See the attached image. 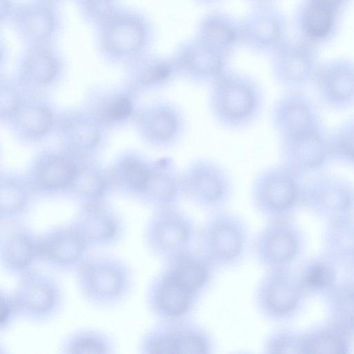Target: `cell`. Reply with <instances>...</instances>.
I'll return each instance as SVG.
<instances>
[{
    "label": "cell",
    "mask_w": 354,
    "mask_h": 354,
    "mask_svg": "<svg viewBox=\"0 0 354 354\" xmlns=\"http://www.w3.org/2000/svg\"><path fill=\"white\" fill-rule=\"evenodd\" d=\"M209 86L210 113L223 129H245L261 114L264 91L259 81L251 75L230 68Z\"/></svg>",
    "instance_id": "6da1fadb"
},
{
    "label": "cell",
    "mask_w": 354,
    "mask_h": 354,
    "mask_svg": "<svg viewBox=\"0 0 354 354\" xmlns=\"http://www.w3.org/2000/svg\"><path fill=\"white\" fill-rule=\"evenodd\" d=\"M95 45L106 59L132 62L152 51L156 29L144 10L124 5L94 30Z\"/></svg>",
    "instance_id": "7a4b0ae2"
},
{
    "label": "cell",
    "mask_w": 354,
    "mask_h": 354,
    "mask_svg": "<svg viewBox=\"0 0 354 354\" xmlns=\"http://www.w3.org/2000/svg\"><path fill=\"white\" fill-rule=\"evenodd\" d=\"M201 252L214 268L231 269L245 259L250 245V230L237 214L223 209L213 211L198 231Z\"/></svg>",
    "instance_id": "3957f363"
},
{
    "label": "cell",
    "mask_w": 354,
    "mask_h": 354,
    "mask_svg": "<svg viewBox=\"0 0 354 354\" xmlns=\"http://www.w3.org/2000/svg\"><path fill=\"white\" fill-rule=\"evenodd\" d=\"M303 181L281 162L262 169L252 183L253 207L268 221L290 218L302 205Z\"/></svg>",
    "instance_id": "277c9868"
},
{
    "label": "cell",
    "mask_w": 354,
    "mask_h": 354,
    "mask_svg": "<svg viewBox=\"0 0 354 354\" xmlns=\"http://www.w3.org/2000/svg\"><path fill=\"white\" fill-rule=\"evenodd\" d=\"M77 270L81 293L95 306H115L125 299L131 290V271L116 258L99 256L85 259Z\"/></svg>",
    "instance_id": "5b68a950"
},
{
    "label": "cell",
    "mask_w": 354,
    "mask_h": 354,
    "mask_svg": "<svg viewBox=\"0 0 354 354\" xmlns=\"http://www.w3.org/2000/svg\"><path fill=\"white\" fill-rule=\"evenodd\" d=\"M140 348L147 354H211L216 344L206 328L187 318L161 320L144 335Z\"/></svg>",
    "instance_id": "8992f818"
},
{
    "label": "cell",
    "mask_w": 354,
    "mask_h": 354,
    "mask_svg": "<svg viewBox=\"0 0 354 354\" xmlns=\"http://www.w3.org/2000/svg\"><path fill=\"white\" fill-rule=\"evenodd\" d=\"M185 197L208 210L223 209L232 199L234 183L228 170L209 158H196L182 170Z\"/></svg>",
    "instance_id": "52a82bcc"
},
{
    "label": "cell",
    "mask_w": 354,
    "mask_h": 354,
    "mask_svg": "<svg viewBox=\"0 0 354 354\" xmlns=\"http://www.w3.org/2000/svg\"><path fill=\"white\" fill-rule=\"evenodd\" d=\"M304 292L299 276L290 267L269 269L257 283L254 302L264 319L282 322L297 313Z\"/></svg>",
    "instance_id": "ba28073f"
},
{
    "label": "cell",
    "mask_w": 354,
    "mask_h": 354,
    "mask_svg": "<svg viewBox=\"0 0 354 354\" xmlns=\"http://www.w3.org/2000/svg\"><path fill=\"white\" fill-rule=\"evenodd\" d=\"M198 232L192 218L178 207L158 209L145 231L147 248L165 260L193 249Z\"/></svg>",
    "instance_id": "9c48e42d"
},
{
    "label": "cell",
    "mask_w": 354,
    "mask_h": 354,
    "mask_svg": "<svg viewBox=\"0 0 354 354\" xmlns=\"http://www.w3.org/2000/svg\"><path fill=\"white\" fill-rule=\"evenodd\" d=\"M319 50L296 36L289 37L269 55L274 80L284 90L313 85L322 62Z\"/></svg>",
    "instance_id": "30bf717a"
},
{
    "label": "cell",
    "mask_w": 354,
    "mask_h": 354,
    "mask_svg": "<svg viewBox=\"0 0 354 354\" xmlns=\"http://www.w3.org/2000/svg\"><path fill=\"white\" fill-rule=\"evenodd\" d=\"M302 205L330 221L353 216L354 183L323 171L311 175L303 181Z\"/></svg>",
    "instance_id": "8fae6325"
},
{
    "label": "cell",
    "mask_w": 354,
    "mask_h": 354,
    "mask_svg": "<svg viewBox=\"0 0 354 354\" xmlns=\"http://www.w3.org/2000/svg\"><path fill=\"white\" fill-rule=\"evenodd\" d=\"M61 3L23 0L10 26L24 46L57 44L64 29Z\"/></svg>",
    "instance_id": "7c38bea8"
},
{
    "label": "cell",
    "mask_w": 354,
    "mask_h": 354,
    "mask_svg": "<svg viewBox=\"0 0 354 354\" xmlns=\"http://www.w3.org/2000/svg\"><path fill=\"white\" fill-rule=\"evenodd\" d=\"M242 46L269 56L289 37L286 15L275 3L251 5L241 19Z\"/></svg>",
    "instance_id": "4fadbf2b"
},
{
    "label": "cell",
    "mask_w": 354,
    "mask_h": 354,
    "mask_svg": "<svg viewBox=\"0 0 354 354\" xmlns=\"http://www.w3.org/2000/svg\"><path fill=\"white\" fill-rule=\"evenodd\" d=\"M270 120L279 142L325 127L318 106L304 90H285L272 104Z\"/></svg>",
    "instance_id": "5bb4252c"
},
{
    "label": "cell",
    "mask_w": 354,
    "mask_h": 354,
    "mask_svg": "<svg viewBox=\"0 0 354 354\" xmlns=\"http://www.w3.org/2000/svg\"><path fill=\"white\" fill-rule=\"evenodd\" d=\"M178 77L194 84L209 85L230 68L231 57L194 35L179 41L171 55Z\"/></svg>",
    "instance_id": "9a60e30c"
},
{
    "label": "cell",
    "mask_w": 354,
    "mask_h": 354,
    "mask_svg": "<svg viewBox=\"0 0 354 354\" xmlns=\"http://www.w3.org/2000/svg\"><path fill=\"white\" fill-rule=\"evenodd\" d=\"M201 297L164 266L149 284L147 303L160 321L183 319L193 313Z\"/></svg>",
    "instance_id": "2e32d148"
},
{
    "label": "cell",
    "mask_w": 354,
    "mask_h": 354,
    "mask_svg": "<svg viewBox=\"0 0 354 354\" xmlns=\"http://www.w3.org/2000/svg\"><path fill=\"white\" fill-rule=\"evenodd\" d=\"M301 236L290 218L268 221L253 242L258 263L266 268L289 267L301 250Z\"/></svg>",
    "instance_id": "e0dca14e"
},
{
    "label": "cell",
    "mask_w": 354,
    "mask_h": 354,
    "mask_svg": "<svg viewBox=\"0 0 354 354\" xmlns=\"http://www.w3.org/2000/svg\"><path fill=\"white\" fill-rule=\"evenodd\" d=\"M12 297L19 315L37 322L53 317L63 303L59 283L49 275L32 271L21 276Z\"/></svg>",
    "instance_id": "ac0fdd59"
},
{
    "label": "cell",
    "mask_w": 354,
    "mask_h": 354,
    "mask_svg": "<svg viewBox=\"0 0 354 354\" xmlns=\"http://www.w3.org/2000/svg\"><path fill=\"white\" fill-rule=\"evenodd\" d=\"M320 103L333 111L354 106V60L336 57L322 62L313 83Z\"/></svg>",
    "instance_id": "d6986e66"
},
{
    "label": "cell",
    "mask_w": 354,
    "mask_h": 354,
    "mask_svg": "<svg viewBox=\"0 0 354 354\" xmlns=\"http://www.w3.org/2000/svg\"><path fill=\"white\" fill-rule=\"evenodd\" d=\"M281 162L301 177L323 171L333 160L326 127L295 139L280 141Z\"/></svg>",
    "instance_id": "ffe728a7"
},
{
    "label": "cell",
    "mask_w": 354,
    "mask_h": 354,
    "mask_svg": "<svg viewBox=\"0 0 354 354\" xmlns=\"http://www.w3.org/2000/svg\"><path fill=\"white\" fill-rule=\"evenodd\" d=\"M342 16L312 1L300 0L293 15L296 37L319 49L335 39Z\"/></svg>",
    "instance_id": "44dd1931"
},
{
    "label": "cell",
    "mask_w": 354,
    "mask_h": 354,
    "mask_svg": "<svg viewBox=\"0 0 354 354\" xmlns=\"http://www.w3.org/2000/svg\"><path fill=\"white\" fill-rule=\"evenodd\" d=\"M88 248L71 224L52 229L39 237L40 260L62 270L77 269L85 260Z\"/></svg>",
    "instance_id": "7402d4cb"
},
{
    "label": "cell",
    "mask_w": 354,
    "mask_h": 354,
    "mask_svg": "<svg viewBox=\"0 0 354 354\" xmlns=\"http://www.w3.org/2000/svg\"><path fill=\"white\" fill-rule=\"evenodd\" d=\"M194 36L230 57L242 46L241 19L227 11L211 8L198 19Z\"/></svg>",
    "instance_id": "603a6c76"
},
{
    "label": "cell",
    "mask_w": 354,
    "mask_h": 354,
    "mask_svg": "<svg viewBox=\"0 0 354 354\" xmlns=\"http://www.w3.org/2000/svg\"><path fill=\"white\" fill-rule=\"evenodd\" d=\"M144 127L151 142L164 148H173L183 140L187 121L183 110L177 104L163 102L147 112Z\"/></svg>",
    "instance_id": "cb8c5ba5"
},
{
    "label": "cell",
    "mask_w": 354,
    "mask_h": 354,
    "mask_svg": "<svg viewBox=\"0 0 354 354\" xmlns=\"http://www.w3.org/2000/svg\"><path fill=\"white\" fill-rule=\"evenodd\" d=\"M142 194L157 209L178 207L185 197L182 170L172 159H161L151 168Z\"/></svg>",
    "instance_id": "d4e9b609"
},
{
    "label": "cell",
    "mask_w": 354,
    "mask_h": 354,
    "mask_svg": "<svg viewBox=\"0 0 354 354\" xmlns=\"http://www.w3.org/2000/svg\"><path fill=\"white\" fill-rule=\"evenodd\" d=\"M1 261L4 268L21 276L31 272L33 265L40 259L39 237L22 227H16L1 237Z\"/></svg>",
    "instance_id": "484cf974"
},
{
    "label": "cell",
    "mask_w": 354,
    "mask_h": 354,
    "mask_svg": "<svg viewBox=\"0 0 354 354\" xmlns=\"http://www.w3.org/2000/svg\"><path fill=\"white\" fill-rule=\"evenodd\" d=\"M24 47L19 60L21 74L37 84H45L53 81L62 66V55L57 44Z\"/></svg>",
    "instance_id": "4316f807"
},
{
    "label": "cell",
    "mask_w": 354,
    "mask_h": 354,
    "mask_svg": "<svg viewBox=\"0 0 354 354\" xmlns=\"http://www.w3.org/2000/svg\"><path fill=\"white\" fill-rule=\"evenodd\" d=\"M71 225L88 247L113 243L120 239L122 227L117 217L98 209H89Z\"/></svg>",
    "instance_id": "83f0119b"
},
{
    "label": "cell",
    "mask_w": 354,
    "mask_h": 354,
    "mask_svg": "<svg viewBox=\"0 0 354 354\" xmlns=\"http://www.w3.org/2000/svg\"><path fill=\"white\" fill-rule=\"evenodd\" d=\"M136 66V79L142 86H153L169 84L178 77L171 55L145 54L132 62Z\"/></svg>",
    "instance_id": "f1b7e54d"
},
{
    "label": "cell",
    "mask_w": 354,
    "mask_h": 354,
    "mask_svg": "<svg viewBox=\"0 0 354 354\" xmlns=\"http://www.w3.org/2000/svg\"><path fill=\"white\" fill-rule=\"evenodd\" d=\"M325 244L331 258L354 266V218L353 216L330 221Z\"/></svg>",
    "instance_id": "f546056e"
},
{
    "label": "cell",
    "mask_w": 354,
    "mask_h": 354,
    "mask_svg": "<svg viewBox=\"0 0 354 354\" xmlns=\"http://www.w3.org/2000/svg\"><path fill=\"white\" fill-rule=\"evenodd\" d=\"M348 332L333 323L304 335L305 353H345L350 347Z\"/></svg>",
    "instance_id": "4dcf8cb0"
},
{
    "label": "cell",
    "mask_w": 354,
    "mask_h": 354,
    "mask_svg": "<svg viewBox=\"0 0 354 354\" xmlns=\"http://www.w3.org/2000/svg\"><path fill=\"white\" fill-rule=\"evenodd\" d=\"M333 322L348 333L354 331V282L333 287L329 291Z\"/></svg>",
    "instance_id": "1f68e13d"
},
{
    "label": "cell",
    "mask_w": 354,
    "mask_h": 354,
    "mask_svg": "<svg viewBox=\"0 0 354 354\" xmlns=\"http://www.w3.org/2000/svg\"><path fill=\"white\" fill-rule=\"evenodd\" d=\"M64 353H110L113 344L109 337L93 330H82L71 334L62 343Z\"/></svg>",
    "instance_id": "d6a6232c"
},
{
    "label": "cell",
    "mask_w": 354,
    "mask_h": 354,
    "mask_svg": "<svg viewBox=\"0 0 354 354\" xmlns=\"http://www.w3.org/2000/svg\"><path fill=\"white\" fill-rule=\"evenodd\" d=\"M82 21L93 30L99 27L123 6L122 0H73Z\"/></svg>",
    "instance_id": "836d02e7"
},
{
    "label": "cell",
    "mask_w": 354,
    "mask_h": 354,
    "mask_svg": "<svg viewBox=\"0 0 354 354\" xmlns=\"http://www.w3.org/2000/svg\"><path fill=\"white\" fill-rule=\"evenodd\" d=\"M330 138L333 160L354 169V117L336 127Z\"/></svg>",
    "instance_id": "e575fe53"
},
{
    "label": "cell",
    "mask_w": 354,
    "mask_h": 354,
    "mask_svg": "<svg viewBox=\"0 0 354 354\" xmlns=\"http://www.w3.org/2000/svg\"><path fill=\"white\" fill-rule=\"evenodd\" d=\"M299 277L305 292L330 291L333 288L335 271L328 261L316 260L305 266Z\"/></svg>",
    "instance_id": "d590c367"
},
{
    "label": "cell",
    "mask_w": 354,
    "mask_h": 354,
    "mask_svg": "<svg viewBox=\"0 0 354 354\" xmlns=\"http://www.w3.org/2000/svg\"><path fill=\"white\" fill-rule=\"evenodd\" d=\"M263 353H304V335L288 328H279L270 333L263 343Z\"/></svg>",
    "instance_id": "8d00e7d4"
},
{
    "label": "cell",
    "mask_w": 354,
    "mask_h": 354,
    "mask_svg": "<svg viewBox=\"0 0 354 354\" xmlns=\"http://www.w3.org/2000/svg\"><path fill=\"white\" fill-rule=\"evenodd\" d=\"M76 175L73 162L60 157L46 162L39 174L41 183L50 187H62L71 183Z\"/></svg>",
    "instance_id": "74e56055"
},
{
    "label": "cell",
    "mask_w": 354,
    "mask_h": 354,
    "mask_svg": "<svg viewBox=\"0 0 354 354\" xmlns=\"http://www.w3.org/2000/svg\"><path fill=\"white\" fill-rule=\"evenodd\" d=\"M19 123L24 132L32 137L44 134L50 128L52 119L44 108L35 107L24 110L19 115Z\"/></svg>",
    "instance_id": "f35d334b"
},
{
    "label": "cell",
    "mask_w": 354,
    "mask_h": 354,
    "mask_svg": "<svg viewBox=\"0 0 354 354\" xmlns=\"http://www.w3.org/2000/svg\"><path fill=\"white\" fill-rule=\"evenodd\" d=\"M0 207L1 219L8 221L15 216L23 208L25 194L17 185L6 182L1 185Z\"/></svg>",
    "instance_id": "ab89813d"
},
{
    "label": "cell",
    "mask_w": 354,
    "mask_h": 354,
    "mask_svg": "<svg viewBox=\"0 0 354 354\" xmlns=\"http://www.w3.org/2000/svg\"><path fill=\"white\" fill-rule=\"evenodd\" d=\"M151 168L142 162L130 160L122 169V177L133 189L142 193L149 176Z\"/></svg>",
    "instance_id": "60d3db41"
},
{
    "label": "cell",
    "mask_w": 354,
    "mask_h": 354,
    "mask_svg": "<svg viewBox=\"0 0 354 354\" xmlns=\"http://www.w3.org/2000/svg\"><path fill=\"white\" fill-rule=\"evenodd\" d=\"M70 130L73 142L82 147L93 146L97 140V131L92 124L88 122H76L71 126Z\"/></svg>",
    "instance_id": "b9f144b4"
},
{
    "label": "cell",
    "mask_w": 354,
    "mask_h": 354,
    "mask_svg": "<svg viewBox=\"0 0 354 354\" xmlns=\"http://www.w3.org/2000/svg\"><path fill=\"white\" fill-rule=\"evenodd\" d=\"M72 183L80 192L88 196H97L102 188L101 180L88 173L77 174Z\"/></svg>",
    "instance_id": "7bdbcfd3"
},
{
    "label": "cell",
    "mask_w": 354,
    "mask_h": 354,
    "mask_svg": "<svg viewBox=\"0 0 354 354\" xmlns=\"http://www.w3.org/2000/svg\"><path fill=\"white\" fill-rule=\"evenodd\" d=\"M19 314L12 295L1 292V328H6Z\"/></svg>",
    "instance_id": "ee69618b"
},
{
    "label": "cell",
    "mask_w": 354,
    "mask_h": 354,
    "mask_svg": "<svg viewBox=\"0 0 354 354\" xmlns=\"http://www.w3.org/2000/svg\"><path fill=\"white\" fill-rule=\"evenodd\" d=\"M23 0H0L1 27L10 26Z\"/></svg>",
    "instance_id": "f6af8a7d"
},
{
    "label": "cell",
    "mask_w": 354,
    "mask_h": 354,
    "mask_svg": "<svg viewBox=\"0 0 354 354\" xmlns=\"http://www.w3.org/2000/svg\"><path fill=\"white\" fill-rule=\"evenodd\" d=\"M131 104L127 98H120L113 101L108 108V115L113 120L127 118L131 111Z\"/></svg>",
    "instance_id": "bcb514c9"
},
{
    "label": "cell",
    "mask_w": 354,
    "mask_h": 354,
    "mask_svg": "<svg viewBox=\"0 0 354 354\" xmlns=\"http://www.w3.org/2000/svg\"><path fill=\"white\" fill-rule=\"evenodd\" d=\"M344 15L353 0H310Z\"/></svg>",
    "instance_id": "7dc6e473"
},
{
    "label": "cell",
    "mask_w": 354,
    "mask_h": 354,
    "mask_svg": "<svg viewBox=\"0 0 354 354\" xmlns=\"http://www.w3.org/2000/svg\"><path fill=\"white\" fill-rule=\"evenodd\" d=\"M0 102L2 113H8L12 111L17 103L15 96L7 90L1 91Z\"/></svg>",
    "instance_id": "c3c4849f"
},
{
    "label": "cell",
    "mask_w": 354,
    "mask_h": 354,
    "mask_svg": "<svg viewBox=\"0 0 354 354\" xmlns=\"http://www.w3.org/2000/svg\"><path fill=\"white\" fill-rule=\"evenodd\" d=\"M194 3L205 6V7H212L214 6H216L224 0H191Z\"/></svg>",
    "instance_id": "681fc988"
},
{
    "label": "cell",
    "mask_w": 354,
    "mask_h": 354,
    "mask_svg": "<svg viewBox=\"0 0 354 354\" xmlns=\"http://www.w3.org/2000/svg\"><path fill=\"white\" fill-rule=\"evenodd\" d=\"M251 5L274 3L276 0H245Z\"/></svg>",
    "instance_id": "f907efd6"
},
{
    "label": "cell",
    "mask_w": 354,
    "mask_h": 354,
    "mask_svg": "<svg viewBox=\"0 0 354 354\" xmlns=\"http://www.w3.org/2000/svg\"><path fill=\"white\" fill-rule=\"evenodd\" d=\"M53 1H57V2H59V3H62L64 0H53Z\"/></svg>",
    "instance_id": "816d5d0a"
}]
</instances>
